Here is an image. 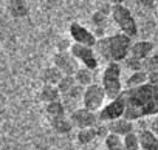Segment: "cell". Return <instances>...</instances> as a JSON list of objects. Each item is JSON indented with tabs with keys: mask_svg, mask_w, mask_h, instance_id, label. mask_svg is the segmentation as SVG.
<instances>
[{
	"mask_svg": "<svg viewBox=\"0 0 158 150\" xmlns=\"http://www.w3.org/2000/svg\"><path fill=\"white\" fill-rule=\"evenodd\" d=\"M50 124H51L53 130L57 132V133H60V135H67V133H70L71 128L74 127L73 122H71V119H70V118H65V116H62V118H56V119H51Z\"/></svg>",
	"mask_w": 158,
	"mask_h": 150,
	"instance_id": "obj_19",
	"label": "cell"
},
{
	"mask_svg": "<svg viewBox=\"0 0 158 150\" xmlns=\"http://www.w3.org/2000/svg\"><path fill=\"white\" fill-rule=\"evenodd\" d=\"M141 150H158V135L152 128H144L138 133Z\"/></svg>",
	"mask_w": 158,
	"mask_h": 150,
	"instance_id": "obj_13",
	"label": "cell"
},
{
	"mask_svg": "<svg viewBox=\"0 0 158 150\" xmlns=\"http://www.w3.org/2000/svg\"><path fill=\"white\" fill-rule=\"evenodd\" d=\"M10 13L13 17L20 19L28 14V5L25 0H10Z\"/></svg>",
	"mask_w": 158,
	"mask_h": 150,
	"instance_id": "obj_20",
	"label": "cell"
},
{
	"mask_svg": "<svg viewBox=\"0 0 158 150\" xmlns=\"http://www.w3.org/2000/svg\"><path fill=\"white\" fill-rule=\"evenodd\" d=\"M74 79H76L79 87H84V88L95 84L93 82V70L85 68V67H79L77 71L74 73Z\"/></svg>",
	"mask_w": 158,
	"mask_h": 150,
	"instance_id": "obj_15",
	"label": "cell"
},
{
	"mask_svg": "<svg viewBox=\"0 0 158 150\" xmlns=\"http://www.w3.org/2000/svg\"><path fill=\"white\" fill-rule=\"evenodd\" d=\"M109 16H110V11H95L93 16H92V25L93 28L96 30V36L98 39L99 37H104V31L107 28V22H109Z\"/></svg>",
	"mask_w": 158,
	"mask_h": 150,
	"instance_id": "obj_14",
	"label": "cell"
},
{
	"mask_svg": "<svg viewBox=\"0 0 158 150\" xmlns=\"http://www.w3.org/2000/svg\"><path fill=\"white\" fill-rule=\"evenodd\" d=\"M150 128L158 135V115H155L153 118H152V122H150Z\"/></svg>",
	"mask_w": 158,
	"mask_h": 150,
	"instance_id": "obj_28",
	"label": "cell"
},
{
	"mask_svg": "<svg viewBox=\"0 0 158 150\" xmlns=\"http://www.w3.org/2000/svg\"><path fill=\"white\" fill-rule=\"evenodd\" d=\"M76 87H77V82H76L74 76H64L60 79V82L57 84V88H59L60 95H70Z\"/></svg>",
	"mask_w": 158,
	"mask_h": 150,
	"instance_id": "obj_24",
	"label": "cell"
},
{
	"mask_svg": "<svg viewBox=\"0 0 158 150\" xmlns=\"http://www.w3.org/2000/svg\"><path fill=\"white\" fill-rule=\"evenodd\" d=\"M106 99H107V95H106L101 84H92V85H89L82 90L81 101H82V107L87 108V110L98 113L104 107Z\"/></svg>",
	"mask_w": 158,
	"mask_h": 150,
	"instance_id": "obj_5",
	"label": "cell"
},
{
	"mask_svg": "<svg viewBox=\"0 0 158 150\" xmlns=\"http://www.w3.org/2000/svg\"><path fill=\"white\" fill-rule=\"evenodd\" d=\"M132 43V37L123 33H115L110 36L99 37L95 45V50L98 56L106 59L107 62H124L130 56Z\"/></svg>",
	"mask_w": 158,
	"mask_h": 150,
	"instance_id": "obj_2",
	"label": "cell"
},
{
	"mask_svg": "<svg viewBox=\"0 0 158 150\" xmlns=\"http://www.w3.org/2000/svg\"><path fill=\"white\" fill-rule=\"evenodd\" d=\"M59 96H60V91H59L57 85L44 84V87H42V90H40V99H42L45 104L59 101Z\"/></svg>",
	"mask_w": 158,
	"mask_h": 150,
	"instance_id": "obj_18",
	"label": "cell"
},
{
	"mask_svg": "<svg viewBox=\"0 0 158 150\" xmlns=\"http://www.w3.org/2000/svg\"><path fill=\"white\" fill-rule=\"evenodd\" d=\"M102 2H106L107 5H119V3L124 2V0H102Z\"/></svg>",
	"mask_w": 158,
	"mask_h": 150,
	"instance_id": "obj_31",
	"label": "cell"
},
{
	"mask_svg": "<svg viewBox=\"0 0 158 150\" xmlns=\"http://www.w3.org/2000/svg\"><path fill=\"white\" fill-rule=\"evenodd\" d=\"M71 56L77 60V63H81V67L96 70L99 65V56L95 50V47H87V45H79V43H71L70 47Z\"/></svg>",
	"mask_w": 158,
	"mask_h": 150,
	"instance_id": "obj_6",
	"label": "cell"
},
{
	"mask_svg": "<svg viewBox=\"0 0 158 150\" xmlns=\"http://www.w3.org/2000/svg\"><path fill=\"white\" fill-rule=\"evenodd\" d=\"M70 119H71L73 125L77 127L79 130H81V128L96 127L98 122H99L98 113H96V111H92V110H87V108H84V107L73 110L71 115H70Z\"/></svg>",
	"mask_w": 158,
	"mask_h": 150,
	"instance_id": "obj_9",
	"label": "cell"
},
{
	"mask_svg": "<svg viewBox=\"0 0 158 150\" xmlns=\"http://www.w3.org/2000/svg\"><path fill=\"white\" fill-rule=\"evenodd\" d=\"M147 82H149V73H146L144 70H139V71L130 73V76L126 79V88H135Z\"/></svg>",
	"mask_w": 158,
	"mask_h": 150,
	"instance_id": "obj_16",
	"label": "cell"
},
{
	"mask_svg": "<svg viewBox=\"0 0 158 150\" xmlns=\"http://www.w3.org/2000/svg\"><path fill=\"white\" fill-rule=\"evenodd\" d=\"M106 125H107L109 133L118 135V136H121V138L133 132V122H132L130 119H127V118H119V119L110 121V122H107Z\"/></svg>",
	"mask_w": 158,
	"mask_h": 150,
	"instance_id": "obj_11",
	"label": "cell"
},
{
	"mask_svg": "<svg viewBox=\"0 0 158 150\" xmlns=\"http://www.w3.org/2000/svg\"><path fill=\"white\" fill-rule=\"evenodd\" d=\"M123 96L126 102L124 118L136 121L158 115V85L147 82L135 88H124Z\"/></svg>",
	"mask_w": 158,
	"mask_h": 150,
	"instance_id": "obj_1",
	"label": "cell"
},
{
	"mask_svg": "<svg viewBox=\"0 0 158 150\" xmlns=\"http://www.w3.org/2000/svg\"><path fill=\"white\" fill-rule=\"evenodd\" d=\"M149 82L153 85H158V71L156 73H150L149 74Z\"/></svg>",
	"mask_w": 158,
	"mask_h": 150,
	"instance_id": "obj_29",
	"label": "cell"
},
{
	"mask_svg": "<svg viewBox=\"0 0 158 150\" xmlns=\"http://www.w3.org/2000/svg\"><path fill=\"white\" fill-rule=\"evenodd\" d=\"M152 51H153V43L152 42H149V40H136V42L132 43L130 56L135 57V59L144 60V59L152 56Z\"/></svg>",
	"mask_w": 158,
	"mask_h": 150,
	"instance_id": "obj_12",
	"label": "cell"
},
{
	"mask_svg": "<svg viewBox=\"0 0 158 150\" xmlns=\"http://www.w3.org/2000/svg\"><path fill=\"white\" fill-rule=\"evenodd\" d=\"M143 70L146 71V73H156L158 71V56H155V54H152L150 57H147V59H144L143 60Z\"/></svg>",
	"mask_w": 158,
	"mask_h": 150,
	"instance_id": "obj_26",
	"label": "cell"
},
{
	"mask_svg": "<svg viewBox=\"0 0 158 150\" xmlns=\"http://www.w3.org/2000/svg\"><path fill=\"white\" fill-rule=\"evenodd\" d=\"M138 3L143 5V6H146V8H150V6H153L155 0H138Z\"/></svg>",
	"mask_w": 158,
	"mask_h": 150,
	"instance_id": "obj_30",
	"label": "cell"
},
{
	"mask_svg": "<svg viewBox=\"0 0 158 150\" xmlns=\"http://www.w3.org/2000/svg\"><path fill=\"white\" fill-rule=\"evenodd\" d=\"M110 19L113 20V23L118 26L119 33L129 36V37H135L138 34V23L132 14V11L124 5H112L110 8Z\"/></svg>",
	"mask_w": 158,
	"mask_h": 150,
	"instance_id": "obj_4",
	"label": "cell"
},
{
	"mask_svg": "<svg viewBox=\"0 0 158 150\" xmlns=\"http://www.w3.org/2000/svg\"><path fill=\"white\" fill-rule=\"evenodd\" d=\"M77 142L79 144H90L92 141L96 139V136H99L98 133V127H90V128H81L77 132Z\"/></svg>",
	"mask_w": 158,
	"mask_h": 150,
	"instance_id": "obj_21",
	"label": "cell"
},
{
	"mask_svg": "<svg viewBox=\"0 0 158 150\" xmlns=\"http://www.w3.org/2000/svg\"><path fill=\"white\" fill-rule=\"evenodd\" d=\"M121 74H123V68H121L119 62H109L106 65L104 71H102L101 85H102V88H104V91H106V95L110 101L116 99L124 91Z\"/></svg>",
	"mask_w": 158,
	"mask_h": 150,
	"instance_id": "obj_3",
	"label": "cell"
},
{
	"mask_svg": "<svg viewBox=\"0 0 158 150\" xmlns=\"http://www.w3.org/2000/svg\"><path fill=\"white\" fill-rule=\"evenodd\" d=\"M68 33H70V37L73 39V43L95 47L98 42V36L92 30H89L87 26L81 25L79 22H73L68 28Z\"/></svg>",
	"mask_w": 158,
	"mask_h": 150,
	"instance_id": "obj_8",
	"label": "cell"
},
{
	"mask_svg": "<svg viewBox=\"0 0 158 150\" xmlns=\"http://www.w3.org/2000/svg\"><path fill=\"white\" fill-rule=\"evenodd\" d=\"M124 113H126V102H124V96L121 93V96H118L116 99H112L109 104H106L98 111V118H99V122L107 124L110 121L124 118Z\"/></svg>",
	"mask_w": 158,
	"mask_h": 150,
	"instance_id": "obj_7",
	"label": "cell"
},
{
	"mask_svg": "<svg viewBox=\"0 0 158 150\" xmlns=\"http://www.w3.org/2000/svg\"><path fill=\"white\" fill-rule=\"evenodd\" d=\"M124 67L130 70V73H135V71H139L143 70V60L139 59H135L132 56H129L126 60H124Z\"/></svg>",
	"mask_w": 158,
	"mask_h": 150,
	"instance_id": "obj_27",
	"label": "cell"
},
{
	"mask_svg": "<svg viewBox=\"0 0 158 150\" xmlns=\"http://www.w3.org/2000/svg\"><path fill=\"white\" fill-rule=\"evenodd\" d=\"M53 65L59 68L65 76H74V73L77 71V60L71 56V53H64L57 51L53 56Z\"/></svg>",
	"mask_w": 158,
	"mask_h": 150,
	"instance_id": "obj_10",
	"label": "cell"
},
{
	"mask_svg": "<svg viewBox=\"0 0 158 150\" xmlns=\"http://www.w3.org/2000/svg\"><path fill=\"white\" fill-rule=\"evenodd\" d=\"M45 115L48 116V119H56V118H62L64 115V105L60 104V101L56 102H50L45 105Z\"/></svg>",
	"mask_w": 158,
	"mask_h": 150,
	"instance_id": "obj_22",
	"label": "cell"
},
{
	"mask_svg": "<svg viewBox=\"0 0 158 150\" xmlns=\"http://www.w3.org/2000/svg\"><path fill=\"white\" fill-rule=\"evenodd\" d=\"M123 142H124V148H126V150H141L139 136H138V133H135V132H132V133L123 136Z\"/></svg>",
	"mask_w": 158,
	"mask_h": 150,
	"instance_id": "obj_25",
	"label": "cell"
},
{
	"mask_svg": "<svg viewBox=\"0 0 158 150\" xmlns=\"http://www.w3.org/2000/svg\"><path fill=\"white\" fill-rule=\"evenodd\" d=\"M104 145H106V150H126V148H124L123 138L118 136V135H113V133H109V135L106 136Z\"/></svg>",
	"mask_w": 158,
	"mask_h": 150,
	"instance_id": "obj_23",
	"label": "cell"
},
{
	"mask_svg": "<svg viewBox=\"0 0 158 150\" xmlns=\"http://www.w3.org/2000/svg\"><path fill=\"white\" fill-rule=\"evenodd\" d=\"M64 76H65V74H64L59 68H56V67L53 65V67H50V68H45V70H44V73H42V81H44V84L57 85Z\"/></svg>",
	"mask_w": 158,
	"mask_h": 150,
	"instance_id": "obj_17",
	"label": "cell"
}]
</instances>
